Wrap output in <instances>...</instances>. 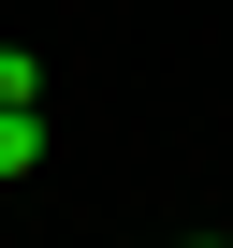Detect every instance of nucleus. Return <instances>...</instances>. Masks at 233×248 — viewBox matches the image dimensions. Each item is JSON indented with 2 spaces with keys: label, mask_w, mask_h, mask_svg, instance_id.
<instances>
[{
  "label": "nucleus",
  "mask_w": 233,
  "mask_h": 248,
  "mask_svg": "<svg viewBox=\"0 0 233 248\" xmlns=\"http://www.w3.org/2000/svg\"><path fill=\"white\" fill-rule=\"evenodd\" d=\"M0 102H44V59L29 44H0Z\"/></svg>",
  "instance_id": "obj_2"
},
{
  "label": "nucleus",
  "mask_w": 233,
  "mask_h": 248,
  "mask_svg": "<svg viewBox=\"0 0 233 248\" xmlns=\"http://www.w3.org/2000/svg\"><path fill=\"white\" fill-rule=\"evenodd\" d=\"M44 175V102H0V190Z\"/></svg>",
  "instance_id": "obj_1"
}]
</instances>
